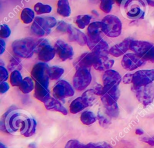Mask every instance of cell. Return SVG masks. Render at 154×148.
Returning a JSON list of instances; mask_svg holds the SVG:
<instances>
[{
    "mask_svg": "<svg viewBox=\"0 0 154 148\" xmlns=\"http://www.w3.org/2000/svg\"><path fill=\"white\" fill-rule=\"evenodd\" d=\"M91 17L87 14L79 15L76 17L75 23L80 29H84L86 26L90 25Z\"/></svg>",
    "mask_w": 154,
    "mask_h": 148,
    "instance_id": "33",
    "label": "cell"
},
{
    "mask_svg": "<svg viewBox=\"0 0 154 148\" xmlns=\"http://www.w3.org/2000/svg\"><path fill=\"white\" fill-rule=\"evenodd\" d=\"M0 55H2L4 52L6 46V43L2 39H0Z\"/></svg>",
    "mask_w": 154,
    "mask_h": 148,
    "instance_id": "50",
    "label": "cell"
},
{
    "mask_svg": "<svg viewBox=\"0 0 154 148\" xmlns=\"http://www.w3.org/2000/svg\"><path fill=\"white\" fill-rule=\"evenodd\" d=\"M154 81V69L140 70L133 75L132 86L141 87L152 83Z\"/></svg>",
    "mask_w": 154,
    "mask_h": 148,
    "instance_id": "11",
    "label": "cell"
},
{
    "mask_svg": "<svg viewBox=\"0 0 154 148\" xmlns=\"http://www.w3.org/2000/svg\"><path fill=\"white\" fill-rule=\"evenodd\" d=\"M146 1L147 3L149 5H150V6L154 7V1H153V0H146Z\"/></svg>",
    "mask_w": 154,
    "mask_h": 148,
    "instance_id": "52",
    "label": "cell"
},
{
    "mask_svg": "<svg viewBox=\"0 0 154 148\" xmlns=\"http://www.w3.org/2000/svg\"><path fill=\"white\" fill-rule=\"evenodd\" d=\"M89 106L87 102L81 97H78L73 99L69 105V111L73 114H77L87 107Z\"/></svg>",
    "mask_w": 154,
    "mask_h": 148,
    "instance_id": "25",
    "label": "cell"
},
{
    "mask_svg": "<svg viewBox=\"0 0 154 148\" xmlns=\"http://www.w3.org/2000/svg\"><path fill=\"white\" fill-rule=\"evenodd\" d=\"M53 96L60 100L72 97L75 94V90L72 85L67 81H58L52 89Z\"/></svg>",
    "mask_w": 154,
    "mask_h": 148,
    "instance_id": "8",
    "label": "cell"
},
{
    "mask_svg": "<svg viewBox=\"0 0 154 148\" xmlns=\"http://www.w3.org/2000/svg\"><path fill=\"white\" fill-rule=\"evenodd\" d=\"M36 42L30 37L17 39L11 44L13 53L20 58H29L35 52Z\"/></svg>",
    "mask_w": 154,
    "mask_h": 148,
    "instance_id": "2",
    "label": "cell"
},
{
    "mask_svg": "<svg viewBox=\"0 0 154 148\" xmlns=\"http://www.w3.org/2000/svg\"><path fill=\"white\" fill-rule=\"evenodd\" d=\"M8 70L13 72L14 70L20 71L22 69V64L21 60L19 57H13L9 61L8 66Z\"/></svg>",
    "mask_w": 154,
    "mask_h": 148,
    "instance_id": "32",
    "label": "cell"
},
{
    "mask_svg": "<svg viewBox=\"0 0 154 148\" xmlns=\"http://www.w3.org/2000/svg\"><path fill=\"white\" fill-rule=\"evenodd\" d=\"M23 81L22 76L19 70H14L11 72L10 75V82L12 86L19 87Z\"/></svg>",
    "mask_w": 154,
    "mask_h": 148,
    "instance_id": "34",
    "label": "cell"
},
{
    "mask_svg": "<svg viewBox=\"0 0 154 148\" xmlns=\"http://www.w3.org/2000/svg\"><path fill=\"white\" fill-rule=\"evenodd\" d=\"M133 75L134 73H130L125 74L122 78L123 82L125 84H129L132 83Z\"/></svg>",
    "mask_w": 154,
    "mask_h": 148,
    "instance_id": "46",
    "label": "cell"
},
{
    "mask_svg": "<svg viewBox=\"0 0 154 148\" xmlns=\"http://www.w3.org/2000/svg\"><path fill=\"white\" fill-rule=\"evenodd\" d=\"M132 40L126 38L122 42L113 45L109 50V54L115 57H119L124 55L129 49L130 43Z\"/></svg>",
    "mask_w": 154,
    "mask_h": 148,
    "instance_id": "19",
    "label": "cell"
},
{
    "mask_svg": "<svg viewBox=\"0 0 154 148\" xmlns=\"http://www.w3.org/2000/svg\"><path fill=\"white\" fill-rule=\"evenodd\" d=\"M135 134L137 135H141L144 134V131H143V129H137L135 130Z\"/></svg>",
    "mask_w": 154,
    "mask_h": 148,
    "instance_id": "51",
    "label": "cell"
},
{
    "mask_svg": "<svg viewBox=\"0 0 154 148\" xmlns=\"http://www.w3.org/2000/svg\"><path fill=\"white\" fill-rule=\"evenodd\" d=\"M67 33L70 41L75 42L81 46H84L87 44L88 37L78 28L70 25Z\"/></svg>",
    "mask_w": 154,
    "mask_h": 148,
    "instance_id": "20",
    "label": "cell"
},
{
    "mask_svg": "<svg viewBox=\"0 0 154 148\" xmlns=\"http://www.w3.org/2000/svg\"><path fill=\"white\" fill-rule=\"evenodd\" d=\"M0 148H7V147L5 144H4L2 142H1L0 143Z\"/></svg>",
    "mask_w": 154,
    "mask_h": 148,
    "instance_id": "54",
    "label": "cell"
},
{
    "mask_svg": "<svg viewBox=\"0 0 154 148\" xmlns=\"http://www.w3.org/2000/svg\"><path fill=\"white\" fill-rule=\"evenodd\" d=\"M55 53L54 48L49 44L46 45L38 51V59L43 63L48 62L54 58Z\"/></svg>",
    "mask_w": 154,
    "mask_h": 148,
    "instance_id": "23",
    "label": "cell"
},
{
    "mask_svg": "<svg viewBox=\"0 0 154 148\" xmlns=\"http://www.w3.org/2000/svg\"><path fill=\"white\" fill-rule=\"evenodd\" d=\"M97 119V116L90 110L83 111L80 116V120L82 123L87 126L95 123Z\"/></svg>",
    "mask_w": 154,
    "mask_h": 148,
    "instance_id": "28",
    "label": "cell"
},
{
    "mask_svg": "<svg viewBox=\"0 0 154 148\" xmlns=\"http://www.w3.org/2000/svg\"><path fill=\"white\" fill-rule=\"evenodd\" d=\"M123 0H114V1L118 4V5H121Z\"/></svg>",
    "mask_w": 154,
    "mask_h": 148,
    "instance_id": "53",
    "label": "cell"
},
{
    "mask_svg": "<svg viewBox=\"0 0 154 148\" xmlns=\"http://www.w3.org/2000/svg\"><path fill=\"white\" fill-rule=\"evenodd\" d=\"M102 22L104 34L111 38L117 37L120 35L122 24L118 17L112 14L107 15L103 17Z\"/></svg>",
    "mask_w": 154,
    "mask_h": 148,
    "instance_id": "4",
    "label": "cell"
},
{
    "mask_svg": "<svg viewBox=\"0 0 154 148\" xmlns=\"http://www.w3.org/2000/svg\"><path fill=\"white\" fill-rule=\"evenodd\" d=\"M143 7H145V5L141 0H127L124 4L126 16L132 19L143 18L144 11Z\"/></svg>",
    "mask_w": 154,
    "mask_h": 148,
    "instance_id": "7",
    "label": "cell"
},
{
    "mask_svg": "<svg viewBox=\"0 0 154 148\" xmlns=\"http://www.w3.org/2000/svg\"><path fill=\"white\" fill-rule=\"evenodd\" d=\"M92 76L90 69H78L73 78V87L78 91H82L90 84Z\"/></svg>",
    "mask_w": 154,
    "mask_h": 148,
    "instance_id": "6",
    "label": "cell"
},
{
    "mask_svg": "<svg viewBox=\"0 0 154 148\" xmlns=\"http://www.w3.org/2000/svg\"><path fill=\"white\" fill-rule=\"evenodd\" d=\"M34 10L38 14H48L51 12L52 7L49 5L43 4L42 2H37L34 5Z\"/></svg>",
    "mask_w": 154,
    "mask_h": 148,
    "instance_id": "36",
    "label": "cell"
},
{
    "mask_svg": "<svg viewBox=\"0 0 154 148\" xmlns=\"http://www.w3.org/2000/svg\"><path fill=\"white\" fill-rule=\"evenodd\" d=\"M87 148H113L111 144L102 141L97 143H89L87 144Z\"/></svg>",
    "mask_w": 154,
    "mask_h": 148,
    "instance_id": "40",
    "label": "cell"
},
{
    "mask_svg": "<svg viewBox=\"0 0 154 148\" xmlns=\"http://www.w3.org/2000/svg\"><path fill=\"white\" fill-rule=\"evenodd\" d=\"M49 84L35 82L34 97L43 103L51 97L49 89Z\"/></svg>",
    "mask_w": 154,
    "mask_h": 148,
    "instance_id": "18",
    "label": "cell"
},
{
    "mask_svg": "<svg viewBox=\"0 0 154 148\" xmlns=\"http://www.w3.org/2000/svg\"><path fill=\"white\" fill-rule=\"evenodd\" d=\"M94 91L96 96H102L103 94V86L101 84H97L94 88Z\"/></svg>",
    "mask_w": 154,
    "mask_h": 148,
    "instance_id": "47",
    "label": "cell"
},
{
    "mask_svg": "<svg viewBox=\"0 0 154 148\" xmlns=\"http://www.w3.org/2000/svg\"><path fill=\"white\" fill-rule=\"evenodd\" d=\"M11 34V29L10 27L6 24H2L1 25L0 37L1 39H7L10 37Z\"/></svg>",
    "mask_w": 154,
    "mask_h": 148,
    "instance_id": "41",
    "label": "cell"
},
{
    "mask_svg": "<svg viewBox=\"0 0 154 148\" xmlns=\"http://www.w3.org/2000/svg\"><path fill=\"white\" fill-rule=\"evenodd\" d=\"M8 72L3 66H0V81L4 82L8 79Z\"/></svg>",
    "mask_w": 154,
    "mask_h": 148,
    "instance_id": "43",
    "label": "cell"
},
{
    "mask_svg": "<svg viewBox=\"0 0 154 148\" xmlns=\"http://www.w3.org/2000/svg\"><path fill=\"white\" fill-rule=\"evenodd\" d=\"M36 128V120L14 105L4 113L0 121V128L2 132L10 134L19 133L25 137L33 135Z\"/></svg>",
    "mask_w": 154,
    "mask_h": 148,
    "instance_id": "1",
    "label": "cell"
},
{
    "mask_svg": "<svg viewBox=\"0 0 154 148\" xmlns=\"http://www.w3.org/2000/svg\"><path fill=\"white\" fill-rule=\"evenodd\" d=\"M35 19L34 11L30 8H24L20 13V19L23 23L29 24L34 21Z\"/></svg>",
    "mask_w": 154,
    "mask_h": 148,
    "instance_id": "29",
    "label": "cell"
},
{
    "mask_svg": "<svg viewBox=\"0 0 154 148\" xmlns=\"http://www.w3.org/2000/svg\"><path fill=\"white\" fill-rule=\"evenodd\" d=\"M10 88L9 84L6 82H1L0 83V93L1 94H4L6 93Z\"/></svg>",
    "mask_w": 154,
    "mask_h": 148,
    "instance_id": "48",
    "label": "cell"
},
{
    "mask_svg": "<svg viewBox=\"0 0 154 148\" xmlns=\"http://www.w3.org/2000/svg\"><path fill=\"white\" fill-rule=\"evenodd\" d=\"M103 107L105 114H106L110 118L116 119L119 116L120 109L117 102L110 105L103 106Z\"/></svg>",
    "mask_w": 154,
    "mask_h": 148,
    "instance_id": "31",
    "label": "cell"
},
{
    "mask_svg": "<svg viewBox=\"0 0 154 148\" xmlns=\"http://www.w3.org/2000/svg\"><path fill=\"white\" fill-rule=\"evenodd\" d=\"M131 89L138 101L144 106H147L154 100V84L153 82L141 87L132 86Z\"/></svg>",
    "mask_w": 154,
    "mask_h": 148,
    "instance_id": "5",
    "label": "cell"
},
{
    "mask_svg": "<svg viewBox=\"0 0 154 148\" xmlns=\"http://www.w3.org/2000/svg\"><path fill=\"white\" fill-rule=\"evenodd\" d=\"M44 17L46 19V22H48V23L51 28H52L57 25V21L55 17H54L52 16H45Z\"/></svg>",
    "mask_w": 154,
    "mask_h": 148,
    "instance_id": "45",
    "label": "cell"
},
{
    "mask_svg": "<svg viewBox=\"0 0 154 148\" xmlns=\"http://www.w3.org/2000/svg\"><path fill=\"white\" fill-rule=\"evenodd\" d=\"M45 108L51 111H57L66 116L68 114V111L66 108L63 105L60 100L55 97H51L46 102L44 103Z\"/></svg>",
    "mask_w": 154,
    "mask_h": 148,
    "instance_id": "21",
    "label": "cell"
},
{
    "mask_svg": "<svg viewBox=\"0 0 154 148\" xmlns=\"http://www.w3.org/2000/svg\"><path fill=\"white\" fill-rule=\"evenodd\" d=\"M87 45L91 52L98 57H106L109 54L108 44L103 39L96 42H93L88 39Z\"/></svg>",
    "mask_w": 154,
    "mask_h": 148,
    "instance_id": "16",
    "label": "cell"
},
{
    "mask_svg": "<svg viewBox=\"0 0 154 148\" xmlns=\"http://www.w3.org/2000/svg\"><path fill=\"white\" fill-rule=\"evenodd\" d=\"M122 80L120 74L112 69H109L105 71L102 76V81L103 86L110 84L119 85Z\"/></svg>",
    "mask_w": 154,
    "mask_h": 148,
    "instance_id": "22",
    "label": "cell"
},
{
    "mask_svg": "<svg viewBox=\"0 0 154 148\" xmlns=\"http://www.w3.org/2000/svg\"><path fill=\"white\" fill-rule=\"evenodd\" d=\"M103 32L102 22L96 21L90 23L87 28L88 39L93 42H96L102 39Z\"/></svg>",
    "mask_w": 154,
    "mask_h": 148,
    "instance_id": "17",
    "label": "cell"
},
{
    "mask_svg": "<svg viewBox=\"0 0 154 148\" xmlns=\"http://www.w3.org/2000/svg\"><path fill=\"white\" fill-rule=\"evenodd\" d=\"M146 61L135 53H128L123 55L121 64L124 69L132 71L144 65Z\"/></svg>",
    "mask_w": 154,
    "mask_h": 148,
    "instance_id": "12",
    "label": "cell"
},
{
    "mask_svg": "<svg viewBox=\"0 0 154 148\" xmlns=\"http://www.w3.org/2000/svg\"><path fill=\"white\" fill-rule=\"evenodd\" d=\"M97 55L92 52H85L81 55L73 63V66L76 70L80 68H88L93 66Z\"/></svg>",
    "mask_w": 154,
    "mask_h": 148,
    "instance_id": "15",
    "label": "cell"
},
{
    "mask_svg": "<svg viewBox=\"0 0 154 148\" xmlns=\"http://www.w3.org/2000/svg\"><path fill=\"white\" fill-rule=\"evenodd\" d=\"M96 96L94 89H88L82 94L81 97L87 102L89 106H91L96 100Z\"/></svg>",
    "mask_w": 154,
    "mask_h": 148,
    "instance_id": "35",
    "label": "cell"
},
{
    "mask_svg": "<svg viewBox=\"0 0 154 148\" xmlns=\"http://www.w3.org/2000/svg\"><path fill=\"white\" fill-rule=\"evenodd\" d=\"M114 0H100V9L105 13H109L112 7Z\"/></svg>",
    "mask_w": 154,
    "mask_h": 148,
    "instance_id": "38",
    "label": "cell"
},
{
    "mask_svg": "<svg viewBox=\"0 0 154 148\" xmlns=\"http://www.w3.org/2000/svg\"><path fill=\"white\" fill-rule=\"evenodd\" d=\"M57 13L63 17H69L71 9L68 0H58L57 2Z\"/></svg>",
    "mask_w": 154,
    "mask_h": 148,
    "instance_id": "27",
    "label": "cell"
},
{
    "mask_svg": "<svg viewBox=\"0 0 154 148\" xmlns=\"http://www.w3.org/2000/svg\"><path fill=\"white\" fill-rule=\"evenodd\" d=\"M32 33L38 37L47 35L51 32V28L49 27L48 22L44 17H36L31 26Z\"/></svg>",
    "mask_w": 154,
    "mask_h": 148,
    "instance_id": "13",
    "label": "cell"
},
{
    "mask_svg": "<svg viewBox=\"0 0 154 148\" xmlns=\"http://www.w3.org/2000/svg\"><path fill=\"white\" fill-rule=\"evenodd\" d=\"M120 96L119 85L110 84L103 86V94L100 96V100L103 106L110 105L117 102Z\"/></svg>",
    "mask_w": 154,
    "mask_h": 148,
    "instance_id": "10",
    "label": "cell"
},
{
    "mask_svg": "<svg viewBox=\"0 0 154 148\" xmlns=\"http://www.w3.org/2000/svg\"><path fill=\"white\" fill-rule=\"evenodd\" d=\"M64 70L63 68L57 66H53L49 67L48 70V75L50 79L57 80L64 73Z\"/></svg>",
    "mask_w": 154,
    "mask_h": 148,
    "instance_id": "30",
    "label": "cell"
},
{
    "mask_svg": "<svg viewBox=\"0 0 154 148\" xmlns=\"http://www.w3.org/2000/svg\"><path fill=\"white\" fill-rule=\"evenodd\" d=\"M54 48L59 58L63 61L72 59L74 53L72 47L62 40L56 41Z\"/></svg>",
    "mask_w": 154,
    "mask_h": 148,
    "instance_id": "14",
    "label": "cell"
},
{
    "mask_svg": "<svg viewBox=\"0 0 154 148\" xmlns=\"http://www.w3.org/2000/svg\"><path fill=\"white\" fill-rule=\"evenodd\" d=\"M49 66L43 62L36 63L31 72V76L34 81V82H40L43 84H49V78L48 70Z\"/></svg>",
    "mask_w": 154,
    "mask_h": 148,
    "instance_id": "9",
    "label": "cell"
},
{
    "mask_svg": "<svg viewBox=\"0 0 154 148\" xmlns=\"http://www.w3.org/2000/svg\"><path fill=\"white\" fill-rule=\"evenodd\" d=\"M49 44V42L46 39H41L38 40L37 42H36V45H35V52H38V51L45 45Z\"/></svg>",
    "mask_w": 154,
    "mask_h": 148,
    "instance_id": "44",
    "label": "cell"
},
{
    "mask_svg": "<svg viewBox=\"0 0 154 148\" xmlns=\"http://www.w3.org/2000/svg\"><path fill=\"white\" fill-rule=\"evenodd\" d=\"M97 119L100 126L103 128H107L111 124V118L106 114H103L100 112H98L97 114Z\"/></svg>",
    "mask_w": 154,
    "mask_h": 148,
    "instance_id": "37",
    "label": "cell"
},
{
    "mask_svg": "<svg viewBox=\"0 0 154 148\" xmlns=\"http://www.w3.org/2000/svg\"><path fill=\"white\" fill-rule=\"evenodd\" d=\"M70 25L66 23L64 21H60L57 26V29L60 32H67Z\"/></svg>",
    "mask_w": 154,
    "mask_h": 148,
    "instance_id": "42",
    "label": "cell"
},
{
    "mask_svg": "<svg viewBox=\"0 0 154 148\" xmlns=\"http://www.w3.org/2000/svg\"><path fill=\"white\" fill-rule=\"evenodd\" d=\"M129 49L145 61L154 63V45L146 41L132 40Z\"/></svg>",
    "mask_w": 154,
    "mask_h": 148,
    "instance_id": "3",
    "label": "cell"
},
{
    "mask_svg": "<svg viewBox=\"0 0 154 148\" xmlns=\"http://www.w3.org/2000/svg\"><path fill=\"white\" fill-rule=\"evenodd\" d=\"M114 61L112 59H110L106 57H97L96 61L93 64V67L96 70L99 71H106L111 69L114 65Z\"/></svg>",
    "mask_w": 154,
    "mask_h": 148,
    "instance_id": "24",
    "label": "cell"
},
{
    "mask_svg": "<svg viewBox=\"0 0 154 148\" xmlns=\"http://www.w3.org/2000/svg\"><path fill=\"white\" fill-rule=\"evenodd\" d=\"M33 79L30 76H26L23 79L22 82L19 86V90L23 94H28L31 93L35 88V82Z\"/></svg>",
    "mask_w": 154,
    "mask_h": 148,
    "instance_id": "26",
    "label": "cell"
},
{
    "mask_svg": "<svg viewBox=\"0 0 154 148\" xmlns=\"http://www.w3.org/2000/svg\"><path fill=\"white\" fill-rule=\"evenodd\" d=\"M140 141L144 142L148 144H149L150 146H154V138L153 137H141L140 138Z\"/></svg>",
    "mask_w": 154,
    "mask_h": 148,
    "instance_id": "49",
    "label": "cell"
},
{
    "mask_svg": "<svg viewBox=\"0 0 154 148\" xmlns=\"http://www.w3.org/2000/svg\"><path fill=\"white\" fill-rule=\"evenodd\" d=\"M64 148H87V144H83L77 140L72 139L66 143Z\"/></svg>",
    "mask_w": 154,
    "mask_h": 148,
    "instance_id": "39",
    "label": "cell"
}]
</instances>
